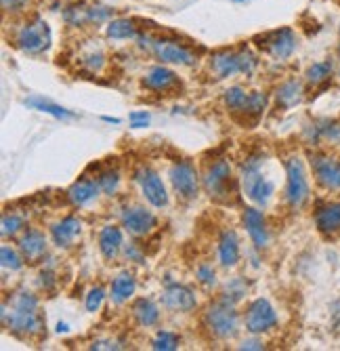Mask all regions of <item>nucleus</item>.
Returning a JSON list of instances; mask_svg holds the SVG:
<instances>
[{
    "mask_svg": "<svg viewBox=\"0 0 340 351\" xmlns=\"http://www.w3.org/2000/svg\"><path fill=\"white\" fill-rule=\"evenodd\" d=\"M3 324L17 337H34L42 332L44 317L38 307V299L32 293H15L11 301L3 305Z\"/></svg>",
    "mask_w": 340,
    "mask_h": 351,
    "instance_id": "1",
    "label": "nucleus"
},
{
    "mask_svg": "<svg viewBox=\"0 0 340 351\" xmlns=\"http://www.w3.org/2000/svg\"><path fill=\"white\" fill-rule=\"evenodd\" d=\"M259 66V57L248 47L219 49L210 57V72L216 78H231L235 74L250 76Z\"/></svg>",
    "mask_w": 340,
    "mask_h": 351,
    "instance_id": "2",
    "label": "nucleus"
},
{
    "mask_svg": "<svg viewBox=\"0 0 340 351\" xmlns=\"http://www.w3.org/2000/svg\"><path fill=\"white\" fill-rule=\"evenodd\" d=\"M263 154H252L246 158V162L241 165V185H244V194L248 196L254 204L265 206L275 191V183L265 177L263 173Z\"/></svg>",
    "mask_w": 340,
    "mask_h": 351,
    "instance_id": "3",
    "label": "nucleus"
},
{
    "mask_svg": "<svg viewBox=\"0 0 340 351\" xmlns=\"http://www.w3.org/2000/svg\"><path fill=\"white\" fill-rule=\"evenodd\" d=\"M223 101L235 120H239L241 124H254L267 108V95L246 93L241 86H231L229 90H225Z\"/></svg>",
    "mask_w": 340,
    "mask_h": 351,
    "instance_id": "4",
    "label": "nucleus"
},
{
    "mask_svg": "<svg viewBox=\"0 0 340 351\" xmlns=\"http://www.w3.org/2000/svg\"><path fill=\"white\" fill-rule=\"evenodd\" d=\"M204 324L216 339H233L239 330V313L235 311V303L227 299L212 303L204 315Z\"/></svg>",
    "mask_w": 340,
    "mask_h": 351,
    "instance_id": "5",
    "label": "nucleus"
},
{
    "mask_svg": "<svg viewBox=\"0 0 340 351\" xmlns=\"http://www.w3.org/2000/svg\"><path fill=\"white\" fill-rule=\"evenodd\" d=\"M51 27L44 19L34 17L25 23H21L15 32V45L19 51L27 53V55H40L44 51H49L51 47Z\"/></svg>",
    "mask_w": 340,
    "mask_h": 351,
    "instance_id": "6",
    "label": "nucleus"
},
{
    "mask_svg": "<svg viewBox=\"0 0 340 351\" xmlns=\"http://www.w3.org/2000/svg\"><path fill=\"white\" fill-rule=\"evenodd\" d=\"M286 169V202L292 208H302L304 202L309 200V179L304 171V162L298 156H290L284 162Z\"/></svg>",
    "mask_w": 340,
    "mask_h": 351,
    "instance_id": "7",
    "label": "nucleus"
},
{
    "mask_svg": "<svg viewBox=\"0 0 340 351\" xmlns=\"http://www.w3.org/2000/svg\"><path fill=\"white\" fill-rule=\"evenodd\" d=\"M254 45L263 49L267 55H271L273 59L286 61L294 55L298 40L292 27H280V29H271V32H265V34L254 36Z\"/></svg>",
    "mask_w": 340,
    "mask_h": 351,
    "instance_id": "8",
    "label": "nucleus"
},
{
    "mask_svg": "<svg viewBox=\"0 0 340 351\" xmlns=\"http://www.w3.org/2000/svg\"><path fill=\"white\" fill-rule=\"evenodd\" d=\"M204 187L210 198L219 200V202L229 200V196H231V165L225 160V158H219V160H214L206 169Z\"/></svg>",
    "mask_w": 340,
    "mask_h": 351,
    "instance_id": "9",
    "label": "nucleus"
},
{
    "mask_svg": "<svg viewBox=\"0 0 340 351\" xmlns=\"http://www.w3.org/2000/svg\"><path fill=\"white\" fill-rule=\"evenodd\" d=\"M244 322H246V330L248 332L263 335L277 326V313L267 299H254L248 305V309H246Z\"/></svg>",
    "mask_w": 340,
    "mask_h": 351,
    "instance_id": "10",
    "label": "nucleus"
},
{
    "mask_svg": "<svg viewBox=\"0 0 340 351\" xmlns=\"http://www.w3.org/2000/svg\"><path fill=\"white\" fill-rule=\"evenodd\" d=\"M151 53L162 63H172V66H194L196 63L194 51L172 38H156L151 43Z\"/></svg>",
    "mask_w": 340,
    "mask_h": 351,
    "instance_id": "11",
    "label": "nucleus"
},
{
    "mask_svg": "<svg viewBox=\"0 0 340 351\" xmlns=\"http://www.w3.org/2000/svg\"><path fill=\"white\" fill-rule=\"evenodd\" d=\"M137 183L143 191V196L145 200L151 204V206H156V208H162L168 204V194H166V187H164V181L162 177L149 169V167H143L137 171Z\"/></svg>",
    "mask_w": 340,
    "mask_h": 351,
    "instance_id": "12",
    "label": "nucleus"
},
{
    "mask_svg": "<svg viewBox=\"0 0 340 351\" xmlns=\"http://www.w3.org/2000/svg\"><path fill=\"white\" fill-rule=\"evenodd\" d=\"M170 183L183 200H194L198 196V173L187 160H181L170 169Z\"/></svg>",
    "mask_w": 340,
    "mask_h": 351,
    "instance_id": "13",
    "label": "nucleus"
},
{
    "mask_svg": "<svg viewBox=\"0 0 340 351\" xmlns=\"http://www.w3.org/2000/svg\"><path fill=\"white\" fill-rule=\"evenodd\" d=\"M311 169L317 183L326 189H340V160L326 154H311Z\"/></svg>",
    "mask_w": 340,
    "mask_h": 351,
    "instance_id": "14",
    "label": "nucleus"
},
{
    "mask_svg": "<svg viewBox=\"0 0 340 351\" xmlns=\"http://www.w3.org/2000/svg\"><path fill=\"white\" fill-rule=\"evenodd\" d=\"M122 226H125L133 236H147L153 228L158 226V219L151 210L143 206H131L122 213Z\"/></svg>",
    "mask_w": 340,
    "mask_h": 351,
    "instance_id": "15",
    "label": "nucleus"
},
{
    "mask_svg": "<svg viewBox=\"0 0 340 351\" xmlns=\"http://www.w3.org/2000/svg\"><path fill=\"white\" fill-rule=\"evenodd\" d=\"M112 17V11L107 7H101V5H76V7H70L66 13H64V19L70 23V25H88V23H103Z\"/></svg>",
    "mask_w": 340,
    "mask_h": 351,
    "instance_id": "16",
    "label": "nucleus"
},
{
    "mask_svg": "<svg viewBox=\"0 0 340 351\" xmlns=\"http://www.w3.org/2000/svg\"><path fill=\"white\" fill-rule=\"evenodd\" d=\"M162 301L172 311H192L198 305L192 289H187V286H183V284H174V282H168V286L162 293Z\"/></svg>",
    "mask_w": 340,
    "mask_h": 351,
    "instance_id": "17",
    "label": "nucleus"
},
{
    "mask_svg": "<svg viewBox=\"0 0 340 351\" xmlns=\"http://www.w3.org/2000/svg\"><path fill=\"white\" fill-rule=\"evenodd\" d=\"M244 226H246V232H248V236L257 248H267L269 228H267L265 215L259 208H246L244 210Z\"/></svg>",
    "mask_w": 340,
    "mask_h": 351,
    "instance_id": "18",
    "label": "nucleus"
},
{
    "mask_svg": "<svg viewBox=\"0 0 340 351\" xmlns=\"http://www.w3.org/2000/svg\"><path fill=\"white\" fill-rule=\"evenodd\" d=\"M143 86L149 90H156V93H166V90L181 86V80L172 70H168L164 66H156L143 76Z\"/></svg>",
    "mask_w": 340,
    "mask_h": 351,
    "instance_id": "19",
    "label": "nucleus"
},
{
    "mask_svg": "<svg viewBox=\"0 0 340 351\" xmlns=\"http://www.w3.org/2000/svg\"><path fill=\"white\" fill-rule=\"evenodd\" d=\"M19 250H21L25 261H29V263L40 261L47 254V238H44V234L38 232V230H27L19 240Z\"/></svg>",
    "mask_w": 340,
    "mask_h": 351,
    "instance_id": "20",
    "label": "nucleus"
},
{
    "mask_svg": "<svg viewBox=\"0 0 340 351\" xmlns=\"http://www.w3.org/2000/svg\"><path fill=\"white\" fill-rule=\"evenodd\" d=\"M82 232V221L76 219V217H64L59 223L51 228V236H53V242L57 246H70Z\"/></svg>",
    "mask_w": 340,
    "mask_h": 351,
    "instance_id": "21",
    "label": "nucleus"
},
{
    "mask_svg": "<svg viewBox=\"0 0 340 351\" xmlns=\"http://www.w3.org/2000/svg\"><path fill=\"white\" fill-rule=\"evenodd\" d=\"M99 191H101V187H99V181L97 179L84 177V179L76 181L68 189V198H70V202L74 206H86V204H90L92 200L99 196Z\"/></svg>",
    "mask_w": 340,
    "mask_h": 351,
    "instance_id": "22",
    "label": "nucleus"
},
{
    "mask_svg": "<svg viewBox=\"0 0 340 351\" xmlns=\"http://www.w3.org/2000/svg\"><path fill=\"white\" fill-rule=\"evenodd\" d=\"M315 226L322 234L332 236L340 230V202H326L315 210Z\"/></svg>",
    "mask_w": 340,
    "mask_h": 351,
    "instance_id": "23",
    "label": "nucleus"
},
{
    "mask_svg": "<svg viewBox=\"0 0 340 351\" xmlns=\"http://www.w3.org/2000/svg\"><path fill=\"white\" fill-rule=\"evenodd\" d=\"M219 261L223 267H233L239 261V238L233 230L223 232L219 240Z\"/></svg>",
    "mask_w": 340,
    "mask_h": 351,
    "instance_id": "24",
    "label": "nucleus"
},
{
    "mask_svg": "<svg viewBox=\"0 0 340 351\" xmlns=\"http://www.w3.org/2000/svg\"><path fill=\"white\" fill-rule=\"evenodd\" d=\"M122 246H125V238H122L120 228H116V226H105V228L101 230V234H99V248H101V254H103V257H105L107 261L116 259Z\"/></svg>",
    "mask_w": 340,
    "mask_h": 351,
    "instance_id": "25",
    "label": "nucleus"
},
{
    "mask_svg": "<svg viewBox=\"0 0 340 351\" xmlns=\"http://www.w3.org/2000/svg\"><path fill=\"white\" fill-rule=\"evenodd\" d=\"M137 291V282H135V276L129 274V271H122L114 278L112 282V289H109V295H112V301L114 303H125L129 301Z\"/></svg>",
    "mask_w": 340,
    "mask_h": 351,
    "instance_id": "26",
    "label": "nucleus"
},
{
    "mask_svg": "<svg viewBox=\"0 0 340 351\" xmlns=\"http://www.w3.org/2000/svg\"><path fill=\"white\" fill-rule=\"evenodd\" d=\"M107 36L112 40H133V38H139V32L133 19L118 17V19L107 21Z\"/></svg>",
    "mask_w": 340,
    "mask_h": 351,
    "instance_id": "27",
    "label": "nucleus"
},
{
    "mask_svg": "<svg viewBox=\"0 0 340 351\" xmlns=\"http://www.w3.org/2000/svg\"><path fill=\"white\" fill-rule=\"evenodd\" d=\"M277 106L288 110V108H294L296 104L302 101V84L298 80H286L280 88H277Z\"/></svg>",
    "mask_w": 340,
    "mask_h": 351,
    "instance_id": "28",
    "label": "nucleus"
},
{
    "mask_svg": "<svg viewBox=\"0 0 340 351\" xmlns=\"http://www.w3.org/2000/svg\"><path fill=\"white\" fill-rule=\"evenodd\" d=\"M133 313H135L137 322L141 326H153V324H158V320H160L158 305L153 301H149V299H137L135 305H133Z\"/></svg>",
    "mask_w": 340,
    "mask_h": 351,
    "instance_id": "29",
    "label": "nucleus"
},
{
    "mask_svg": "<svg viewBox=\"0 0 340 351\" xmlns=\"http://www.w3.org/2000/svg\"><path fill=\"white\" fill-rule=\"evenodd\" d=\"M332 63L330 61H317L313 63L311 68L306 70V82L309 84H313V86H319V84H326L330 78H332Z\"/></svg>",
    "mask_w": 340,
    "mask_h": 351,
    "instance_id": "30",
    "label": "nucleus"
},
{
    "mask_svg": "<svg viewBox=\"0 0 340 351\" xmlns=\"http://www.w3.org/2000/svg\"><path fill=\"white\" fill-rule=\"evenodd\" d=\"M27 106H32L34 110H38V112H44V114H51V116H55V118H74V112H70V110H66V108H61V106H57V104H51V101H47V99H29V101H25Z\"/></svg>",
    "mask_w": 340,
    "mask_h": 351,
    "instance_id": "31",
    "label": "nucleus"
},
{
    "mask_svg": "<svg viewBox=\"0 0 340 351\" xmlns=\"http://www.w3.org/2000/svg\"><path fill=\"white\" fill-rule=\"evenodd\" d=\"M21 252V250H19ZM15 248H11L9 244H5L0 248V261H3V267L5 269H11V271H19L23 267V254H19Z\"/></svg>",
    "mask_w": 340,
    "mask_h": 351,
    "instance_id": "32",
    "label": "nucleus"
},
{
    "mask_svg": "<svg viewBox=\"0 0 340 351\" xmlns=\"http://www.w3.org/2000/svg\"><path fill=\"white\" fill-rule=\"evenodd\" d=\"M97 181H99L101 191H105V194L114 196L116 191H118V187H120V173L116 169H105L103 173H99Z\"/></svg>",
    "mask_w": 340,
    "mask_h": 351,
    "instance_id": "33",
    "label": "nucleus"
},
{
    "mask_svg": "<svg viewBox=\"0 0 340 351\" xmlns=\"http://www.w3.org/2000/svg\"><path fill=\"white\" fill-rule=\"evenodd\" d=\"M179 343H181V339H179L174 332H170V330H160L156 337H153L151 347H153V349H162V351H172V349H179Z\"/></svg>",
    "mask_w": 340,
    "mask_h": 351,
    "instance_id": "34",
    "label": "nucleus"
},
{
    "mask_svg": "<svg viewBox=\"0 0 340 351\" xmlns=\"http://www.w3.org/2000/svg\"><path fill=\"white\" fill-rule=\"evenodd\" d=\"M246 291H248V286H246V282H244L241 278H233V280L225 286V295H223V299H227V301H231V303H237V301L246 295Z\"/></svg>",
    "mask_w": 340,
    "mask_h": 351,
    "instance_id": "35",
    "label": "nucleus"
},
{
    "mask_svg": "<svg viewBox=\"0 0 340 351\" xmlns=\"http://www.w3.org/2000/svg\"><path fill=\"white\" fill-rule=\"evenodd\" d=\"M23 223H25V219H23L21 215H17V213H7V215L3 217V236H5V238L15 236L17 232H21Z\"/></svg>",
    "mask_w": 340,
    "mask_h": 351,
    "instance_id": "36",
    "label": "nucleus"
},
{
    "mask_svg": "<svg viewBox=\"0 0 340 351\" xmlns=\"http://www.w3.org/2000/svg\"><path fill=\"white\" fill-rule=\"evenodd\" d=\"M105 299V291L101 289V286H95V289H90L88 295H86V309L88 311H97L101 307Z\"/></svg>",
    "mask_w": 340,
    "mask_h": 351,
    "instance_id": "37",
    "label": "nucleus"
},
{
    "mask_svg": "<svg viewBox=\"0 0 340 351\" xmlns=\"http://www.w3.org/2000/svg\"><path fill=\"white\" fill-rule=\"evenodd\" d=\"M196 278H198V282L204 284V286H214V284H216V274H214L212 265H208V263H202V265L196 269Z\"/></svg>",
    "mask_w": 340,
    "mask_h": 351,
    "instance_id": "38",
    "label": "nucleus"
},
{
    "mask_svg": "<svg viewBox=\"0 0 340 351\" xmlns=\"http://www.w3.org/2000/svg\"><path fill=\"white\" fill-rule=\"evenodd\" d=\"M103 63H105V57L101 53H92L84 59V66L90 70V72H99L103 68Z\"/></svg>",
    "mask_w": 340,
    "mask_h": 351,
    "instance_id": "39",
    "label": "nucleus"
},
{
    "mask_svg": "<svg viewBox=\"0 0 340 351\" xmlns=\"http://www.w3.org/2000/svg\"><path fill=\"white\" fill-rule=\"evenodd\" d=\"M29 0H3V9L5 13H17L21 9H25V5Z\"/></svg>",
    "mask_w": 340,
    "mask_h": 351,
    "instance_id": "40",
    "label": "nucleus"
},
{
    "mask_svg": "<svg viewBox=\"0 0 340 351\" xmlns=\"http://www.w3.org/2000/svg\"><path fill=\"white\" fill-rule=\"evenodd\" d=\"M125 252H127V257H129L131 261H135V263H145V257H143V252L137 248V244H129V246L125 248Z\"/></svg>",
    "mask_w": 340,
    "mask_h": 351,
    "instance_id": "41",
    "label": "nucleus"
},
{
    "mask_svg": "<svg viewBox=\"0 0 340 351\" xmlns=\"http://www.w3.org/2000/svg\"><path fill=\"white\" fill-rule=\"evenodd\" d=\"M149 122V114L147 112H135L131 116V124H133V129H141V126H147Z\"/></svg>",
    "mask_w": 340,
    "mask_h": 351,
    "instance_id": "42",
    "label": "nucleus"
},
{
    "mask_svg": "<svg viewBox=\"0 0 340 351\" xmlns=\"http://www.w3.org/2000/svg\"><path fill=\"white\" fill-rule=\"evenodd\" d=\"M239 349H265V345H263V341H259V339H248V341H244V343L239 345Z\"/></svg>",
    "mask_w": 340,
    "mask_h": 351,
    "instance_id": "43",
    "label": "nucleus"
},
{
    "mask_svg": "<svg viewBox=\"0 0 340 351\" xmlns=\"http://www.w3.org/2000/svg\"><path fill=\"white\" fill-rule=\"evenodd\" d=\"M90 347L92 349H118L120 345H116L114 341H97V343H92Z\"/></svg>",
    "mask_w": 340,
    "mask_h": 351,
    "instance_id": "44",
    "label": "nucleus"
},
{
    "mask_svg": "<svg viewBox=\"0 0 340 351\" xmlns=\"http://www.w3.org/2000/svg\"><path fill=\"white\" fill-rule=\"evenodd\" d=\"M68 330H70V326L66 322H59L57 324V332H68Z\"/></svg>",
    "mask_w": 340,
    "mask_h": 351,
    "instance_id": "45",
    "label": "nucleus"
},
{
    "mask_svg": "<svg viewBox=\"0 0 340 351\" xmlns=\"http://www.w3.org/2000/svg\"><path fill=\"white\" fill-rule=\"evenodd\" d=\"M103 122H112V124H120V118H112V116H103Z\"/></svg>",
    "mask_w": 340,
    "mask_h": 351,
    "instance_id": "46",
    "label": "nucleus"
},
{
    "mask_svg": "<svg viewBox=\"0 0 340 351\" xmlns=\"http://www.w3.org/2000/svg\"><path fill=\"white\" fill-rule=\"evenodd\" d=\"M338 57H340V45H338Z\"/></svg>",
    "mask_w": 340,
    "mask_h": 351,
    "instance_id": "47",
    "label": "nucleus"
},
{
    "mask_svg": "<svg viewBox=\"0 0 340 351\" xmlns=\"http://www.w3.org/2000/svg\"><path fill=\"white\" fill-rule=\"evenodd\" d=\"M235 3H244V0H235Z\"/></svg>",
    "mask_w": 340,
    "mask_h": 351,
    "instance_id": "48",
    "label": "nucleus"
}]
</instances>
